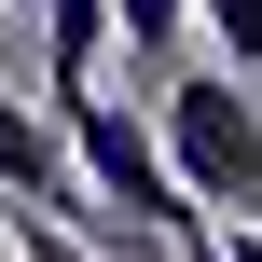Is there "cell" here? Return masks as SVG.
I'll list each match as a JSON object with an SVG mask.
<instances>
[{"label":"cell","instance_id":"cell-1","mask_svg":"<svg viewBox=\"0 0 262 262\" xmlns=\"http://www.w3.org/2000/svg\"><path fill=\"white\" fill-rule=\"evenodd\" d=\"M55 111V138H69V166H83V193L124 221V235H152V249H180L207 207L166 180V138H152V111H124V97H97V83H69V97H41Z\"/></svg>","mask_w":262,"mask_h":262},{"label":"cell","instance_id":"cell-5","mask_svg":"<svg viewBox=\"0 0 262 262\" xmlns=\"http://www.w3.org/2000/svg\"><path fill=\"white\" fill-rule=\"evenodd\" d=\"M193 28L221 41V69H262V0H193Z\"/></svg>","mask_w":262,"mask_h":262},{"label":"cell","instance_id":"cell-4","mask_svg":"<svg viewBox=\"0 0 262 262\" xmlns=\"http://www.w3.org/2000/svg\"><path fill=\"white\" fill-rule=\"evenodd\" d=\"M180 28H193V0H111V41L138 69H180Z\"/></svg>","mask_w":262,"mask_h":262},{"label":"cell","instance_id":"cell-2","mask_svg":"<svg viewBox=\"0 0 262 262\" xmlns=\"http://www.w3.org/2000/svg\"><path fill=\"white\" fill-rule=\"evenodd\" d=\"M152 138H166V180L221 221H262V111H249V69H152Z\"/></svg>","mask_w":262,"mask_h":262},{"label":"cell","instance_id":"cell-3","mask_svg":"<svg viewBox=\"0 0 262 262\" xmlns=\"http://www.w3.org/2000/svg\"><path fill=\"white\" fill-rule=\"evenodd\" d=\"M28 14H41V97L97 83V55H111V0H28Z\"/></svg>","mask_w":262,"mask_h":262},{"label":"cell","instance_id":"cell-7","mask_svg":"<svg viewBox=\"0 0 262 262\" xmlns=\"http://www.w3.org/2000/svg\"><path fill=\"white\" fill-rule=\"evenodd\" d=\"M14 14H28V0H14Z\"/></svg>","mask_w":262,"mask_h":262},{"label":"cell","instance_id":"cell-8","mask_svg":"<svg viewBox=\"0 0 262 262\" xmlns=\"http://www.w3.org/2000/svg\"><path fill=\"white\" fill-rule=\"evenodd\" d=\"M0 262H14V249H0Z\"/></svg>","mask_w":262,"mask_h":262},{"label":"cell","instance_id":"cell-6","mask_svg":"<svg viewBox=\"0 0 262 262\" xmlns=\"http://www.w3.org/2000/svg\"><path fill=\"white\" fill-rule=\"evenodd\" d=\"M180 262H262V221H193Z\"/></svg>","mask_w":262,"mask_h":262}]
</instances>
